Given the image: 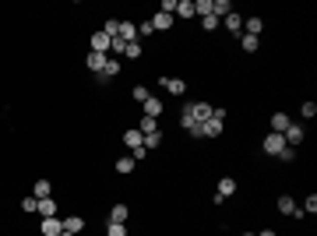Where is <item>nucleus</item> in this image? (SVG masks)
Segmentation results:
<instances>
[{
	"mask_svg": "<svg viewBox=\"0 0 317 236\" xmlns=\"http://www.w3.org/2000/svg\"><path fill=\"white\" fill-rule=\"evenodd\" d=\"M201 25H205V32H215V28H219V18H215V14H205Z\"/></svg>",
	"mask_w": 317,
	"mask_h": 236,
	"instance_id": "33",
	"label": "nucleus"
},
{
	"mask_svg": "<svg viewBox=\"0 0 317 236\" xmlns=\"http://www.w3.org/2000/svg\"><path fill=\"white\" fill-rule=\"evenodd\" d=\"M194 14H201V18L212 14V0H197V4H194Z\"/></svg>",
	"mask_w": 317,
	"mask_h": 236,
	"instance_id": "32",
	"label": "nucleus"
},
{
	"mask_svg": "<svg viewBox=\"0 0 317 236\" xmlns=\"http://www.w3.org/2000/svg\"><path fill=\"white\" fill-rule=\"evenodd\" d=\"M261 32H264V21H261V18H247V21H243V35H254V39H257Z\"/></svg>",
	"mask_w": 317,
	"mask_h": 236,
	"instance_id": "10",
	"label": "nucleus"
},
{
	"mask_svg": "<svg viewBox=\"0 0 317 236\" xmlns=\"http://www.w3.org/2000/svg\"><path fill=\"white\" fill-rule=\"evenodd\" d=\"M50 190H53V187H50V180H35V194H32V198H35V201H43V198H50Z\"/></svg>",
	"mask_w": 317,
	"mask_h": 236,
	"instance_id": "21",
	"label": "nucleus"
},
{
	"mask_svg": "<svg viewBox=\"0 0 317 236\" xmlns=\"http://www.w3.org/2000/svg\"><path fill=\"white\" fill-rule=\"evenodd\" d=\"M21 208H25V212H35V208H39V201H35V198H32V194H28V198H25V201H21Z\"/></svg>",
	"mask_w": 317,
	"mask_h": 236,
	"instance_id": "36",
	"label": "nucleus"
},
{
	"mask_svg": "<svg viewBox=\"0 0 317 236\" xmlns=\"http://www.w3.org/2000/svg\"><path fill=\"white\" fill-rule=\"evenodd\" d=\"M240 46H243L247 53H254V50L261 46V39H254V35H240Z\"/></svg>",
	"mask_w": 317,
	"mask_h": 236,
	"instance_id": "26",
	"label": "nucleus"
},
{
	"mask_svg": "<svg viewBox=\"0 0 317 236\" xmlns=\"http://www.w3.org/2000/svg\"><path fill=\"white\" fill-rule=\"evenodd\" d=\"M124 46H127L124 39H113V43H109V50H113V53H124Z\"/></svg>",
	"mask_w": 317,
	"mask_h": 236,
	"instance_id": "41",
	"label": "nucleus"
},
{
	"mask_svg": "<svg viewBox=\"0 0 317 236\" xmlns=\"http://www.w3.org/2000/svg\"><path fill=\"white\" fill-rule=\"evenodd\" d=\"M131 95H134V99H138V102H145V99H148V95H152V92H148V88H145V85H138V88H134V92H131Z\"/></svg>",
	"mask_w": 317,
	"mask_h": 236,
	"instance_id": "35",
	"label": "nucleus"
},
{
	"mask_svg": "<svg viewBox=\"0 0 317 236\" xmlns=\"http://www.w3.org/2000/svg\"><path fill=\"white\" fill-rule=\"evenodd\" d=\"M35 212H39V215H43V219H57V201H53V198H43V201H39V208H35Z\"/></svg>",
	"mask_w": 317,
	"mask_h": 236,
	"instance_id": "13",
	"label": "nucleus"
},
{
	"mask_svg": "<svg viewBox=\"0 0 317 236\" xmlns=\"http://www.w3.org/2000/svg\"><path fill=\"white\" fill-rule=\"evenodd\" d=\"M124 145L134 152V148H145V134L138 131V127H131V131H124Z\"/></svg>",
	"mask_w": 317,
	"mask_h": 236,
	"instance_id": "3",
	"label": "nucleus"
},
{
	"mask_svg": "<svg viewBox=\"0 0 317 236\" xmlns=\"http://www.w3.org/2000/svg\"><path fill=\"white\" fill-rule=\"evenodd\" d=\"M261 148H264L268 155H275V159H279V155H282V152H286V148H289V145H286V138H282V134H268Z\"/></svg>",
	"mask_w": 317,
	"mask_h": 236,
	"instance_id": "1",
	"label": "nucleus"
},
{
	"mask_svg": "<svg viewBox=\"0 0 317 236\" xmlns=\"http://www.w3.org/2000/svg\"><path fill=\"white\" fill-rule=\"evenodd\" d=\"M215 194H219L222 201H226V198H233V194H236V180H233V176H222V180H219V190H215Z\"/></svg>",
	"mask_w": 317,
	"mask_h": 236,
	"instance_id": "9",
	"label": "nucleus"
},
{
	"mask_svg": "<svg viewBox=\"0 0 317 236\" xmlns=\"http://www.w3.org/2000/svg\"><path fill=\"white\" fill-rule=\"evenodd\" d=\"M190 113H194L197 124H205V120L212 116V106H208V102H190Z\"/></svg>",
	"mask_w": 317,
	"mask_h": 236,
	"instance_id": "12",
	"label": "nucleus"
},
{
	"mask_svg": "<svg viewBox=\"0 0 317 236\" xmlns=\"http://www.w3.org/2000/svg\"><path fill=\"white\" fill-rule=\"evenodd\" d=\"M109 64V53H92L88 50V57H85V67L88 71H95V74H102V67Z\"/></svg>",
	"mask_w": 317,
	"mask_h": 236,
	"instance_id": "2",
	"label": "nucleus"
},
{
	"mask_svg": "<svg viewBox=\"0 0 317 236\" xmlns=\"http://www.w3.org/2000/svg\"><path fill=\"white\" fill-rule=\"evenodd\" d=\"M120 71H124V67H120V64H116V60H113V57H109V64H106V67H102V74H99V81H102V85H106V81H109V78H116V74H120Z\"/></svg>",
	"mask_w": 317,
	"mask_h": 236,
	"instance_id": "17",
	"label": "nucleus"
},
{
	"mask_svg": "<svg viewBox=\"0 0 317 236\" xmlns=\"http://www.w3.org/2000/svg\"><path fill=\"white\" fill-rule=\"evenodd\" d=\"M60 236H74V233H60Z\"/></svg>",
	"mask_w": 317,
	"mask_h": 236,
	"instance_id": "44",
	"label": "nucleus"
},
{
	"mask_svg": "<svg viewBox=\"0 0 317 236\" xmlns=\"http://www.w3.org/2000/svg\"><path fill=\"white\" fill-rule=\"evenodd\" d=\"M162 88H166V92H173V95H183V92H187V81H180V78H162Z\"/></svg>",
	"mask_w": 317,
	"mask_h": 236,
	"instance_id": "14",
	"label": "nucleus"
},
{
	"mask_svg": "<svg viewBox=\"0 0 317 236\" xmlns=\"http://www.w3.org/2000/svg\"><path fill=\"white\" fill-rule=\"evenodd\" d=\"M282 138H286V145H289V148H296V145L303 141V127H296V124H289Z\"/></svg>",
	"mask_w": 317,
	"mask_h": 236,
	"instance_id": "8",
	"label": "nucleus"
},
{
	"mask_svg": "<svg viewBox=\"0 0 317 236\" xmlns=\"http://www.w3.org/2000/svg\"><path fill=\"white\" fill-rule=\"evenodd\" d=\"M289 124H293V120H289L286 113H275V116H271V134H286Z\"/></svg>",
	"mask_w": 317,
	"mask_h": 236,
	"instance_id": "16",
	"label": "nucleus"
},
{
	"mask_svg": "<svg viewBox=\"0 0 317 236\" xmlns=\"http://www.w3.org/2000/svg\"><path fill=\"white\" fill-rule=\"evenodd\" d=\"M158 145H162V134H145V152H148V148H158Z\"/></svg>",
	"mask_w": 317,
	"mask_h": 236,
	"instance_id": "31",
	"label": "nucleus"
},
{
	"mask_svg": "<svg viewBox=\"0 0 317 236\" xmlns=\"http://www.w3.org/2000/svg\"><path fill=\"white\" fill-rule=\"evenodd\" d=\"M169 25H173V14H162L158 11L155 18H152V28H169Z\"/></svg>",
	"mask_w": 317,
	"mask_h": 236,
	"instance_id": "25",
	"label": "nucleus"
},
{
	"mask_svg": "<svg viewBox=\"0 0 317 236\" xmlns=\"http://www.w3.org/2000/svg\"><path fill=\"white\" fill-rule=\"evenodd\" d=\"M141 106H145V116H152V120H158V113H162V102H158L155 95H148V99H145Z\"/></svg>",
	"mask_w": 317,
	"mask_h": 236,
	"instance_id": "15",
	"label": "nucleus"
},
{
	"mask_svg": "<svg viewBox=\"0 0 317 236\" xmlns=\"http://www.w3.org/2000/svg\"><path fill=\"white\" fill-rule=\"evenodd\" d=\"M152 32H155V28H152V21H141V28H138V39H141V35H152Z\"/></svg>",
	"mask_w": 317,
	"mask_h": 236,
	"instance_id": "39",
	"label": "nucleus"
},
{
	"mask_svg": "<svg viewBox=\"0 0 317 236\" xmlns=\"http://www.w3.org/2000/svg\"><path fill=\"white\" fill-rule=\"evenodd\" d=\"M158 11H162V14H173V11H176V0H162V7H158Z\"/></svg>",
	"mask_w": 317,
	"mask_h": 236,
	"instance_id": "38",
	"label": "nucleus"
},
{
	"mask_svg": "<svg viewBox=\"0 0 317 236\" xmlns=\"http://www.w3.org/2000/svg\"><path fill=\"white\" fill-rule=\"evenodd\" d=\"M303 116H307V120H310V116H317V106H314V102H303Z\"/></svg>",
	"mask_w": 317,
	"mask_h": 236,
	"instance_id": "40",
	"label": "nucleus"
},
{
	"mask_svg": "<svg viewBox=\"0 0 317 236\" xmlns=\"http://www.w3.org/2000/svg\"><path fill=\"white\" fill-rule=\"evenodd\" d=\"M109 43H113V39H109L106 32H95V35H92V53H106Z\"/></svg>",
	"mask_w": 317,
	"mask_h": 236,
	"instance_id": "11",
	"label": "nucleus"
},
{
	"mask_svg": "<svg viewBox=\"0 0 317 236\" xmlns=\"http://www.w3.org/2000/svg\"><path fill=\"white\" fill-rule=\"evenodd\" d=\"M116 39H124V43H138V25H131V21H120V32H116Z\"/></svg>",
	"mask_w": 317,
	"mask_h": 236,
	"instance_id": "7",
	"label": "nucleus"
},
{
	"mask_svg": "<svg viewBox=\"0 0 317 236\" xmlns=\"http://www.w3.org/2000/svg\"><path fill=\"white\" fill-rule=\"evenodd\" d=\"M243 236H254V233H243Z\"/></svg>",
	"mask_w": 317,
	"mask_h": 236,
	"instance_id": "45",
	"label": "nucleus"
},
{
	"mask_svg": "<svg viewBox=\"0 0 317 236\" xmlns=\"http://www.w3.org/2000/svg\"><path fill=\"white\" fill-rule=\"evenodd\" d=\"M81 229H85V222H81L78 215H67V219H64V233H74V236H78Z\"/></svg>",
	"mask_w": 317,
	"mask_h": 236,
	"instance_id": "19",
	"label": "nucleus"
},
{
	"mask_svg": "<svg viewBox=\"0 0 317 236\" xmlns=\"http://www.w3.org/2000/svg\"><path fill=\"white\" fill-rule=\"evenodd\" d=\"M124 57L138 60V57H141V43H127V46H124Z\"/></svg>",
	"mask_w": 317,
	"mask_h": 236,
	"instance_id": "29",
	"label": "nucleus"
},
{
	"mask_svg": "<svg viewBox=\"0 0 317 236\" xmlns=\"http://www.w3.org/2000/svg\"><path fill=\"white\" fill-rule=\"evenodd\" d=\"M102 32H106L109 39H116V32H120V21H116V18H109V21L102 25Z\"/></svg>",
	"mask_w": 317,
	"mask_h": 236,
	"instance_id": "28",
	"label": "nucleus"
},
{
	"mask_svg": "<svg viewBox=\"0 0 317 236\" xmlns=\"http://www.w3.org/2000/svg\"><path fill=\"white\" fill-rule=\"evenodd\" d=\"M212 14L215 18H226V14H233V4L229 0H212Z\"/></svg>",
	"mask_w": 317,
	"mask_h": 236,
	"instance_id": "18",
	"label": "nucleus"
},
{
	"mask_svg": "<svg viewBox=\"0 0 317 236\" xmlns=\"http://www.w3.org/2000/svg\"><path fill=\"white\" fill-rule=\"evenodd\" d=\"M131 169H134V155H120V159H116V173H124V176H127Z\"/></svg>",
	"mask_w": 317,
	"mask_h": 236,
	"instance_id": "22",
	"label": "nucleus"
},
{
	"mask_svg": "<svg viewBox=\"0 0 317 236\" xmlns=\"http://www.w3.org/2000/svg\"><path fill=\"white\" fill-rule=\"evenodd\" d=\"M222 127H226L222 120H212V116H208V120L201 124V138H219V134H222Z\"/></svg>",
	"mask_w": 317,
	"mask_h": 236,
	"instance_id": "6",
	"label": "nucleus"
},
{
	"mask_svg": "<svg viewBox=\"0 0 317 236\" xmlns=\"http://www.w3.org/2000/svg\"><path fill=\"white\" fill-rule=\"evenodd\" d=\"M173 14H180V18H194V0H176V11Z\"/></svg>",
	"mask_w": 317,
	"mask_h": 236,
	"instance_id": "20",
	"label": "nucleus"
},
{
	"mask_svg": "<svg viewBox=\"0 0 317 236\" xmlns=\"http://www.w3.org/2000/svg\"><path fill=\"white\" fill-rule=\"evenodd\" d=\"M257 236H279V233H275V229H261Z\"/></svg>",
	"mask_w": 317,
	"mask_h": 236,
	"instance_id": "43",
	"label": "nucleus"
},
{
	"mask_svg": "<svg viewBox=\"0 0 317 236\" xmlns=\"http://www.w3.org/2000/svg\"><path fill=\"white\" fill-rule=\"evenodd\" d=\"M279 212H282V215H293V219H300V215H303V208H296V201H293L289 194H282V198H279Z\"/></svg>",
	"mask_w": 317,
	"mask_h": 236,
	"instance_id": "4",
	"label": "nucleus"
},
{
	"mask_svg": "<svg viewBox=\"0 0 317 236\" xmlns=\"http://www.w3.org/2000/svg\"><path fill=\"white\" fill-rule=\"evenodd\" d=\"M138 131H141V134H155V131H158V120H152V116H145Z\"/></svg>",
	"mask_w": 317,
	"mask_h": 236,
	"instance_id": "27",
	"label": "nucleus"
},
{
	"mask_svg": "<svg viewBox=\"0 0 317 236\" xmlns=\"http://www.w3.org/2000/svg\"><path fill=\"white\" fill-rule=\"evenodd\" d=\"M180 124H183V131H187L190 124H197V120H194V113H190V102L183 106V113H180Z\"/></svg>",
	"mask_w": 317,
	"mask_h": 236,
	"instance_id": "30",
	"label": "nucleus"
},
{
	"mask_svg": "<svg viewBox=\"0 0 317 236\" xmlns=\"http://www.w3.org/2000/svg\"><path fill=\"white\" fill-rule=\"evenodd\" d=\"M106 236H127V229H124V222H109V229H106Z\"/></svg>",
	"mask_w": 317,
	"mask_h": 236,
	"instance_id": "34",
	"label": "nucleus"
},
{
	"mask_svg": "<svg viewBox=\"0 0 317 236\" xmlns=\"http://www.w3.org/2000/svg\"><path fill=\"white\" fill-rule=\"evenodd\" d=\"M39 233H43V236H60V233H64V219H43Z\"/></svg>",
	"mask_w": 317,
	"mask_h": 236,
	"instance_id": "5",
	"label": "nucleus"
},
{
	"mask_svg": "<svg viewBox=\"0 0 317 236\" xmlns=\"http://www.w3.org/2000/svg\"><path fill=\"white\" fill-rule=\"evenodd\" d=\"M226 28H229V32H243V18H240L236 11H233V14H226Z\"/></svg>",
	"mask_w": 317,
	"mask_h": 236,
	"instance_id": "23",
	"label": "nucleus"
},
{
	"mask_svg": "<svg viewBox=\"0 0 317 236\" xmlns=\"http://www.w3.org/2000/svg\"><path fill=\"white\" fill-rule=\"evenodd\" d=\"M279 159H282V162H293V159H296V148H286V152H282Z\"/></svg>",
	"mask_w": 317,
	"mask_h": 236,
	"instance_id": "42",
	"label": "nucleus"
},
{
	"mask_svg": "<svg viewBox=\"0 0 317 236\" xmlns=\"http://www.w3.org/2000/svg\"><path fill=\"white\" fill-rule=\"evenodd\" d=\"M303 212H310V215L317 212V194H310V198H307V205H303Z\"/></svg>",
	"mask_w": 317,
	"mask_h": 236,
	"instance_id": "37",
	"label": "nucleus"
},
{
	"mask_svg": "<svg viewBox=\"0 0 317 236\" xmlns=\"http://www.w3.org/2000/svg\"><path fill=\"white\" fill-rule=\"evenodd\" d=\"M109 222H127V205H113V212H109Z\"/></svg>",
	"mask_w": 317,
	"mask_h": 236,
	"instance_id": "24",
	"label": "nucleus"
}]
</instances>
